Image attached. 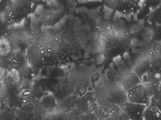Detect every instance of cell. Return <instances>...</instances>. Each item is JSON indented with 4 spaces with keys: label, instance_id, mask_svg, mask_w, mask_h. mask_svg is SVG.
Listing matches in <instances>:
<instances>
[{
    "label": "cell",
    "instance_id": "7",
    "mask_svg": "<svg viewBox=\"0 0 161 120\" xmlns=\"http://www.w3.org/2000/svg\"><path fill=\"white\" fill-rule=\"evenodd\" d=\"M142 80L134 72L128 73L123 77L121 81L122 88L128 92L137 85L141 84Z\"/></svg>",
    "mask_w": 161,
    "mask_h": 120
},
{
    "label": "cell",
    "instance_id": "2",
    "mask_svg": "<svg viewBox=\"0 0 161 120\" xmlns=\"http://www.w3.org/2000/svg\"><path fill=\"white\" fill-rule=\"evenodd\" d=\"M108 8L123 15L136 13L141 10V1L136 0H114L106 2Z\"/></svg>",
    "mask_w": 161,
    "mask_h": 120
},
{
    "label": "cell",
    "instance_id": "13",
    "mask_svg": "<svg viewBox=\"0 0 161 120\" xmlns=\"http://www.w3.org/2000/svg\"><path fill=\"white\" fill-rule=\"evenodd\" d=\"M149 106L156 108L161 112V94L159 93L152 97L151 98Z\"/></svg>",
    "mask_w": 161,
    "mask_h": 120
},
{
    "label": "cell",
    "instance_id": "6",
    "mask_svg": "<svg viewBox=\"0 0 161 120\" xmlns=\"http://www.w3.org/2000/svg\"><path fill=\"white\" fill-rule=\"evenodd\" d=\"M151 71V58L149 53L142 57L137 62L134 68V72L142 80Z\"/></svg>",
    "mask_w": 161,
    "mask_h": 120
},
{
    "label": "cell",
    "instance_id": "10",
    "mask_svg": "<svg viewBox=\"0 0 161 120\" xmlns=\"http://www.w3.org/2000/svg\"><path fill=\"white\" fill-rule=\"evenodd\" d=\"M150 22L155 25H161V3L147 15Z\"/></svg>",
    "mask_w": 161,
    "mask_h": 120
},
{
    "label": "cell",
    "instance_id": "1",
    "mask_svg": "<svg viewBox=\"0 0 161 120\" xmlns=\"http://www.w3.org/2000/svg\"><path fill=\"white\" fill-rule=\"evenodd\" d=\"M103 39V56L110 60L123 57L129 48V40L126 36L115 32H109Z\"/></svg>",
    "mask_w": 161,
    "mask_h": 120
},
{
    "label": "cell",
    "instance_id": "3",
    "mask_svg": "<svg viewBox=\"0 0 161 120\" xmlns=\"http://www.w3.org/2000/svg\"><path fill=\"white\" fill-rule=\"evenodd\" d=\"M127 97L129 102L148 107L151 97L145 86L141 83L128 92Z\"/></svg>",
    "mask_w": 161,
    "mask_h": 120
},
{
    "label": "cell",
    "instance_id": "4",
    "mask_svg": "<svg viewBox=\"0 0 161 120\" xmlns=\"http://www.w3.org/2000/svg\"><path fill=\"white\" fill-rule=\"evenodd\" d=\"M147 106L131 102H125L120 106L121 110L131 120H144V112Z\"/></svg>",
    "mask_w": 161,
    "mask_h": 120
},
{
    "label": "cell",
    "instance_id": "14",
    "mask_svg": "<svg viewBox=\"0 0 161 120\" xmlns=\"http://www.w3.org/2000/svg\"><path fill=\"white\" fill-rule=\"evenodd\" d=\"M157 51H158V53H159L161 56V47H160V49H159V50H157Z\"/></svg>",
    "mask_w": 161,
    "mask_h": 120
},
{
    "label": "cell",
    "instance_id": "5",
    "mask_svg": "<svg viewBox=\"0 0 161 120\" xmlns=\"http://www.w3.org/2000/svg\"><path fill=\"white\" fill-rule=\"evenodd\" d=\"M144 83L143 84L146 88L151 97L158 94L160 92L161 79L160 77L150 73L142 79Z\"/></svg>",
    "mask_w": 161,
    "mask_h": 120
},
{
    "label": "cell",
    "instance_id": "15",
    "mask_svg": "<svg viewBox=\"0 0 161 120\" xmlns=\"http://www.w3.org/2000/svg\"><path fill=\"white\" fill-rule=\"evenodd\" d=\"M160 79H161V85H160V92H159V93L161 94V77H160Z\"/></svg>",
    "mask_w": 161,
    "mask_h": 120
},
{
    "label": "cell",
    "instance_id": "8",
    "mask_svg": "<svg viewBox=\"0 0 161 120\" xmlns=\"http://www.w3.org/2000/svg\"><path fill=\"white\" fill-rule=\"evenodd\" d=\"M151 58L150 73L161 77V56L157 50L149 52Z\"/></svg>",
    "mask_w": 161,
    "mask_h": 120
},
{
    "label": "cell",
    "instance_id": "11",
    "mask_svg": "<svg viewBox=\"0 0 161 120\" xmlns=\"http://www.w3.org/2000/svg\"><path fill=\"white\" fill-rule=\"evenodd\" d=\"M161 3V1H141V10L143 9L145 11L147 10L149 14Z\"/></svg>",
    "mask_w": 161,
    "mask_h": 120
},
{
    "label": "cell",
    "instance_id": "12",
    "mask_svg": "<svg viewBox=\"0 0 161 120\" xmlns=\"http://www.w3.org/2000/svg\"><path fill=\"white\" fill-rule=\"evenodd\" d=\"M151 42L161 43V25H155L153 27Z\"/></svg>",
    "mask_w": 161,
    "mask_h": 120
},
{
    "label": "cell",
    "instance_id": "9",
    "mask_svg": "<svg viewBox=\"0 0 161 120\" xmlns=\"http://www.w3.org/2000/svg\"><path fill=\"white\" fill-rule=\"evenodd\" d=\"M144 120H161V112L156 108L149 106L144 112Z\"/></svg>",
    "mask_w": 161,
    "mask_h": 120
}]
</instances>
